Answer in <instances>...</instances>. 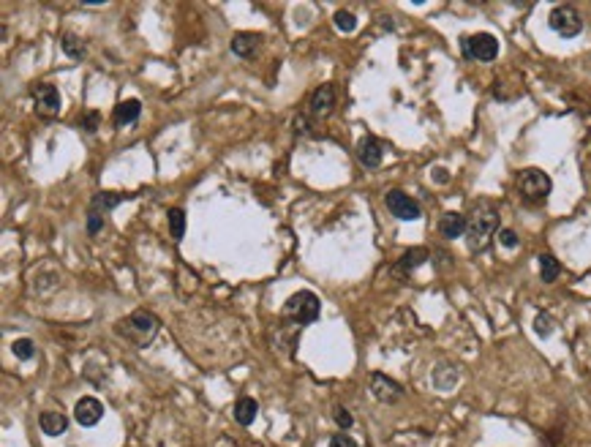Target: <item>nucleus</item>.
<instances>
[{
	"label": "nucleus",
	"mask_w": 591,
	"mask_h": 447,
	"mask_svg": "<svg viewBox=\"0 0 591 447\" xmlns=\"http://www.w3.org/2000/svg\"><path fill=\"white\" fill-rule=\"evenodd\" d=\"M493 235H499V213L490 207H480L469 216V227H466V246L469 251L480 254L490 246Z\"/></svg>",
	"instance_id": "obj_1"
},
{
	"label": "nucleus",
	"mask_w": 591,
	"mask_h": 447,
	"mask_svg": "<svg viewBox=\"0 0 591 447\" xmlns=\"http://www.w3.org/2000/svg\"><path fill=\"white\" fill-rule=\"evenodd\" d=\"M158 327H161V322H158V317L153 314V311H145L139 309L134 311L131 317H125L115 330H118V336H123V339H128L134 346H148L153 339H155V333H158Z\"/></svg>",
	"instance_id": "obj_2"
},
{
	"label": "nucleus",
	"mask_w": 591,
	"mask_h": 447,
	"mask_svg": "<svg viewBox=\"0 0 591 447\" xmlns=\"http://www.w3.org/2000/svg\"><path fill=\"white\" fill-rule=\"evenodd\" d=\"M319 311H322L319 297L311 289H303V292H294L284 303V319L294 324H311L319 319Z\"/></svg>",
	"instance_id": "obj_3"
},
{
	"label": "nucleus",
	"mask_w": 591,
	"mask_h": 447,
	"mask_svg": "<svg viewBox=\"0 0 591 447\" xmlns=\"http://www.w3.org/2000/svg\"><path fill=\"white\" fill-rule=\"evenodd\" d=\"M461 52L466 61L474 63H493L499 55V38L493 33H471L461 36Z\"/></svg>",
	"instance_id": "obj_4"
},
{
	"label": "nucleus",
	"mask_w": 591,
	"mask_h": 447,
	"mask_svg": "<svg viewBox=\"0 0 591 447\" xmlns=\"http://www.w3.org/2000/svg\"><path fill=\"white\" fill-rule=\"evenodd\" d=\"M550 191H553V180L543 170L529 167V170H523L518 175V194L529 202V205L545 202L550 197Z\"/></svg>",
	"instance_id": "obj_5"
},
{
	"label": "nucleus",
	"mask_w": 591,
	"mask_h": 447,
	"mask_svg": "<svg viewBox=\"0 0 591 447\" xmlns=\"http://www.w3.org/2000/svg\"><path fill=\"white\" fill-rule=\"evenodd\" d=\"M548 25L553 33H559L561 38H575L577 33L583 31V16L577 14V9L564 3V6H556L548 14Z\"/></svg>",
	"instance_id": "obj_6"
},
{
	"label": "nucleus",
	"mask_w": 591,
	"mask_h": 447,
	"mask_svg": "<svg viewBox=\"0 0 591 447\" xmlns=\"http://www.w3.org/2000/svg\"><path fill=\"white\" fill-rule=\"evenodd\" d=\"M384 205H387V210H390L395 218H401V221H417V218L423 216L420 205L411 200L406 191H401V188H393V191H387V197H384Z\"/></svg>",
	"instance_id": "obj_7"
},
{
	"label": "nucleus",
	"mask_w": 591,
	"mask_h": 447,
	"mask_svg": "<svg viewBox=\"0 0 591 447\" xmlns=\"http://www.w3.org/2000/svg\"><path fill=\"white\" fill-rule=\"evenodd\" d=\"M33 101H36V112H38L41 118H58V115H61L63 98H61V93H58V88L49 85V82H41V85L33 91Z\"/></svg>",
	"instance_id": "obj_8"
},
{
	"label": "nucleus",
	"mask_w": 591,
	"mask_h": 447,
	"mask_svg": "<svg viewBox=\"0 0 591 447\" xmlns=\"http://www.w3.org/2000/svg\"><path fill=\"white\" fill-rule=\"evenodd\" d=\"M368 385H371V393H374L381 404H398L401 399H404V387L398 385L393 376H387V374L374 371V374L368 376Z\"/></svg>",
	"instance_id": "obj_9"
},
{
	"label": "nucleus",
	"mask_w": 591,
	"mask_h": 447,
	"mask_svg": "<svg viewBox=\"0 0 591 447\" xmlns=\"http://www.w3.org/2000/svg\"><path fill=\"white\" fill-rule=\"evenodd\" d=\"M308 112H311L314 120H324V118H330L335 112V88L330 82L327 85H319L317 91H314L311 101H308Z\"/></svg>",
	"instance_id": "obj_10"
},
{
	"label": "nucleus",
	"mask_w": 591,
	"mask_h": 447,
	"mask_svg": "<svg viewBox=\"0 0 591 447\" xmlns=\"http://www.w3.org/2000/svg\"><path fill=\"white\" fill-rule=\"evenodd\" d=\"M74 417L79 426H85V428H91V426H96L101 417H104V404L98 401V399H93V396H85V399H79L74 406Z\"/></svg>",
	"instance_id": "obj_11"
},
{
	"label": "nucleus",
	"mask_w": 591,
	"mask_h": 447,
	"mask_svg": "<svg viewBox=\"0 0 591 447\" xmlns=\"http://www.w3.org/2000/svg\"><path fill=\"white\" fill-rule=\"evenodd\" d=\"M381 155H384V148H381V142L376 137H360L357 139V158H360V164L363 167H368V170H376L381 164Z\"/></svg>",
	"instance_id": "obj_12"
},
{
	"label": "nucleus",
	"mask_w": 591,
	"mask_h": 447,
	"mask_svg": "<svg viewBox=\"0 0 591 447\" xmlns=\"http://www.w3.org/2000/svg\"><path fill=\"white\" fill-rule=\"evenodd\" d=\"M466 227H469V218L463 213H444L439 218V235L447 237V240H455V237L466 235Z\"/></svg>",
	"instance_id": "obj_13"
},
{
	"label": "nucleus",
	"mask_w": 591,
	"mask_h": 447,
	"mask_svg": "<svg viewBox=\"0 0 591 447\" xmlns=\"http://www.w3.org/2000/svg\"><path fill=\"white\" fill-rule=\"evenodd\" d=\"M259 44H262V36H259V33H237V36L232 38V52H235L237 58H254V52L259 49Z\"/></svg>",
	"instance_id": "obj_14"
},
{
	"label": "nucleus",
	"mask_w": 591,
	"mask_h": 447,
	"mask_svg": "<svg viewBox=\"0 0 591 447\" xmlns=\"http://www.w3.org/2000/svg\"><path fill=\"white\" fill-rule=\"evenodd\" d=\"M38 426H41V431L46 436H63V433L68 431V417L63 415V412H41Z\"/></svg>",
	"instance_id": "obj_15"
},
{
	"label": "nucleus",
	"mask_w": 591,
	"mask_h": 447,
	"mask_svg": "<svg viewBox=\"0 0 591 447\" xmlns=\"http://www.w3.org/2000/svg\"><path fill=\"white\" fill-rule=\"evenodd\" d=\"M139 112H142V104H139V98H125V101H120L118 107H115V125L118 128H123V125L134 123L139 118Z\"/></svg>",
	"instance_id": "obj_16"
},
{
	"label": "nucleus",
	"mask_w": 591,
	"mask_h": 447,
	"mask_svg": "<svg viewBox=\"0 0 591 447\" xmlns=\"http://www.w3.org/2000/svg\"><path fill=\"white\" fill-rule=\"evenodd\" d=\"M235 420L240 423V426H251L254 420H257V415H259V404L254 401V399H237V404H235Z\"/></svg>",
	"instance_id": "obj_17"
},
{
	"label": "nucleus",
	"mask_w": 591,
	"mask_h": 447,
	"mask_svg": "<svg viewBox=\"0 0 591 447\" xmlns=\"http://www.w3.org/2000/svg\"><path fill=\"white\" fill-rule=\"evenodd\" d=\"M428 248H409V251H404V257L398 260V270L401 273H409V270H414V267H420V264L428 262Z\"/></svg>",
	"instance_id": "obj_18"
},
{
	"label": "nucleus",
	"mask_w": 591,
	"mask_h": 447,
	"mask_svg": "<svg viewBox=\"0 0 591 447\" xmlns=\"http://www.w3.org/2000/svg\"><path fill=\"white\" fill-rule=\"evenodd\" d=\"M125 200V194H112V191H98L91 200V210L96 213H109L112 207H118L120 202Z\"/></svg>",
	"instance_id": "obj_19"
},
{
	"label": "nucleus",
	"mask_w": 591,
	"mask_h": 447,
	"mask_svg": "<svg viewBox=\"0 0 591 447\" xmlns=\"http://www.w3.org/2000/svg\"><path fill=\"white\" fill-rule=\"evenodd\" d=\"M61 46L71 61H82V58H85V52H88V49H85V41H82L79 36H74V33H66V36L61 38Z\"/></svg>",
	"instance_id": "obj_20"
},
{
	"label": "nucleus",
	"mask_w": 591,
	"mask_h": 447,
	"mask_svg": "<svg viewBox=\"0 0 591 447\" xmlns=\"http://www.w3.org/2000/svg\"><path fill=\"white\" fill-rule=\"evenodd\" d=\"M561 273V264L556 257H550V254H540V278L545 281V284H553L556 278H559Z\"/></svg>",
	"instance_id": "obj_21"
},
{
	"label": "nucleus",
	"mask_w": 591,
	"mask_h": 447,
	"mask_svg": "<svg viewBox=\"0 0 591 447\" xmlns=\"http://www.w3.org/2000/svg\"><path fill=\"white\" fill-rule=\"evenodd\" d=\"M169 218V235H172V240H183V232H185V213H183L180 207H172L167 213Z\"/></svg>",
	"instance_id": "obj_22"
},
{
	"label": "nucleus",
	"mask_w": 591,
	"mask_h": 447,
	"mask_svg": "<svg viewBox=\"0 0 591 447\" xmlns=\"http://www.w3.org/2000/svg\"><path fill=\"white\" fill-rule=\"evenodd\" d=\"M11 352H14V357H19V360H31V357L36 355V344H33L31 339H16L14 344H11Z\"/></svg>",
	"instance_id": "obj_23"
},
{
	"label": "nucleus",
	"mask_w": 591,
	"mask_h": 447,
	"mask_svg": "<svg viewBox=\"0 0 591 447\" xmlns=\"http://www.w3.org/2000/svg\"><path fill=\"white\" fill-rule=\"evenodd\" d=\"M534 330H537V336H550L553 333V317L550 314H545V311H540L537 317H534Z\"/></svg>",
	"instance_id": "obj_24"
},
{
	"label": "nucleus",
	"mask_w": 591,
	"mask_h": 447,
	"mask_svg": "<svg viewBox=\"0 0 591 447\" xmlns=\"http://www.w3.org/2000/svg\"><path fill=\"white\" fill-rule=\"evenodd\" d=\"M335 28L344 33H351L354 28H357V16L351 14V11H338V14H335Z\"/></svg>",
	"instance_id": "obj_25"
},
{
	"label": "nucleus",
	"mask_w": 591,
	"mask_h": 447,
	"mask_svg": "<svg viewBox=\"0 0 591 447\" xmlns=\"http://www.w3.org/2000/svg\"><path fill=\"white\" fill-rule=\"evenodd\" d=\"M79 125H82L88 134H96V128L101 125V115H98V112H85L82 120H79Z\"/></svg>",
	"instance_id": "obj_26"
},
{
	"label": "nucleus",
	"mask_w": 591,
	"mask_h": 447,
	"mask_svg": "<svg viewBox=\"0 0 591 447\" xmlns=\"http://www.w3.org/2000/svg\"><path fill=\"white\" fill-rule=\"evenodd\" d=\"M333 420L341 426V431H349L351 428V415H349V409H344V406H335V412H333Z\"/></svg>",
	"instance_id": "obj_27"
},
{
	"label": "nucleus",
	"mask_w": 591,
	"mask_h": 447,
	"mask_svg": "<svg viewBox=\"0 0 591 447\" xmlns=\"http://www.w3.org/2000/svg\"><path fill=\"white\" fill-rule=\"evenodd\" d=\"M496 237H499V243L504 248H518V246H520V237H518L513 230H499V235H496Z\"/></svg>",
	"instance_id": "obj_28"
},
{
	"label": "nucleus",
	"mask_w": 591,
	"mask_h": 447,
	"mask_svg": "<svg viewBox=\"0 0 591 447\" xmlns=\"http://www.w3.org/2000/svg\"><path fill=\"white\" fill-rule=\"evenodd\" d=\"M101 230H104V216L96 213V210H91V213H88V232H91V235H98Z\"/></svg>",
	"instance_id": "obj_29"
},
{
	"label": "nucleus",
	"mask_w": 591,
	"mask_h": 447,
	"mask_svg": "<svg viewBox=\"0 0 591 447\" xmlns=\"http://www.w3.org/2000/svg\"><path fill=\"white\" fill-rule=\"evenodd\" d=\"M330 447H360L351 436H346V433H335V436H330Z\"/></svg>",
	"instance_id": "obj_30"
}]
</instances>
